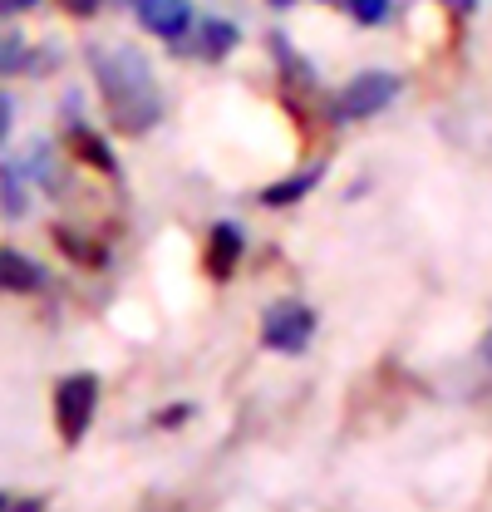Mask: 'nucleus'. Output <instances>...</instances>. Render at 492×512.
Returning <instances> with one entry per match:
<instances>
[{"instance_id":"1","label":"nucleus","mask_w":492,"mask_h":512,"mask_svg":"<svg viewBox=\"0 0 492 512\" xmlns=\"http://www.w3.org/2000/svg\"><path fill=\"white\" fill-rule=\"evenodd\" d=\"M94 69H99L109 119L119 133H143V128L158 124V89H153V74H148L143 55H133V50L94 55Z\"/></svg>"},{"instance_id":"2","label":"nucleus","mask_w":492,"mask_h":512,"mask_svg":"<svg viewBox=\"0 0 492 512\" xmlns=\"http://www.w3.org/2000/svg\"><path fill=\"white\" fill-rule=\"evenodd\" d=\"M94 409H99V380L94 375H69V380L55 389V424H60L64 444H79L94 424Z\"/></svg>"},{"instance_id":"3","label":"nucleus","mask_w":492,"mask_h":512,"mask_svg":"<svg viewBox=\"0 0 492 512\" xmlns=\"http://www.w3.org/2000/svg\"><path fill=\"white\" fill-rule=\"evenodd\" d=\"M310 335H315V316H310L306 301H281L261 316V345L276 355H301Z\"/></svg>"},{"instance_id":"4","label":"nucleus","mask_w":492,"mask_h":512,"mask_svg":"<svg viewBox=\"0 0 492 512\" xmlns=\"http://www.w3.org/2000/svg\"><path fill=\"white\" fill-rule=\"evenodd\" d=\"M394 94H399V79H394V74L365 69V74H355V79L345 84V94H340V114H345V119H369V114H379Z\"/></svg>"},{"instance_id":"5","label":"nucleus","mask_w":492,"mask_h":512,"mask_svg":"<svg viewBox=\"0 0 492 512\" xmlns=\"http://www.w3.org/2000/svg\"><path fill=\"white\" fill-rule=\"evenodd\" d=\"M138 15L163 40H183L187 30H192V5L187 0H138Z\"/></svg>"},{"instance_id":"6","label":"nucleus","mask_w":492,"mask_h":512,"mask_svg":"<svg viewBox=\"0 0 492 512\" xmlns=\"http://www.w3.org/2000/svg\"><path fill=\"white\" fill-rule=\"evenodd\" d=\"M45 286V266L30 261L20 252H0V291L10 296H25V291H40Z\"/></svg>"},{"instance_id":"7","label":"nucleus","mask_w":492,"mask_h":512,"mask_svg":"<svg viewBox=\"0 0 492 512\" xmlns=\"http://www.w3.org/2000/svg\"><path fill=\"white\" fill-rule=\"evenodd\" d=\"M237 261H242V227H232V222L212 227V247H207V266H212V276H232V271H237Z\"/></svg>"},{"instance_id":"8","label":"nucleus","mask_w":492,"mask_h":512,"mask_svg":"<svg viewBox=\"0 0 492 512\" xmlns=\"http://www.w3.org/2000/svg\"><path fill=\"white\" fill-rule=\"evenodd\" d=\"M25 178H20V168L15 163H5L0 168V207H5V217H20L25 212Z\"/></svg>"},{"instance_id":"9","label":"nucleus","mask_w":492,"mask_h":512,"mask_svg":"<svg viewBox=\"0 0 492 512\" xmlns=\"http://www.w3.org/2000/svg\"><path fill=\"white\" fill-rule=\"evenodd\" d=\"M315 183H320V168H310V173H296L291 183H276V188H266V192H261V202H271V207H286V202L306 197Z\"/></svg>"},{"instance_id":"10","label":"nucleus","mask_w":492,"mask_h":512,"mask_svg":"<svg viewBox=\"0 0 492 512\" xmlns=\"http://www.w3.org/2000/svg\"><path fill=\"white\" fill-rule=\"evenodd\" d=\"M232 45H237V25H227V20H207L202 25V55L207 60H222Z\"/></svg>"},{"instance_id":"11","label":"nucleus","mask_w":492,"mask_h":512,"mask_svg":"<svg viewBox=\"0 0 492 512\" xmlns=\"http://www.w3.org/2000/svg\"><path fill=\"white\" fill-rule=\"evenodd\" d=\"M25 69V40L15 30H0V74H15Z\"/></svg>"},{"instance_id":"12","label":"nucleus","mask_w":492,"mask_h":512,"mask_svg":"<svg viewBox=\"0 0 492 512\" xmlns=\"http://www.w3.org/2000/svg\"><path fill=\"white\" fill-rule=\"evenodd\" d=\"M350 10H355V20H365V25H379V20L389 15V0H350Z\"/></svg>"},{"instance_id":"13","label":"nucleus","mask_w":492,"mask_h":512,"mask_svg":"<svg viewBox=\"0 0 492 512\" xmlns=\"http://www.w3.org/2000/svg\"><path fill=\"white\" fill-rule=\"evenodd\" d=\"M79 148H84V153H89V158H94L99 168H109V173H114V153H104V148H99V143H94L89 133H79Z\"/></svg>"},{"instance_id":"14","label":"nucleus","mask_w":492,"mask_h":512,"mask_svg":"<svg viewBox=\"0 0 492 512\" xmlns=\"http://www.w3.org/2000/svg\"><path fill=\"white\" fill-rule=\"evenodd\" d=\"M187 414H192V409H187V404H173V409H168V414H163V424H168V429H173V424H183Z\"/></svg>"},{"instance_id":"15","label":"nucleus","mask_w":492,"mask_h":512,"mask_svg":"<svg viewBox=\"0 0 492 512\" xmlns=\"http://www.w3.org/2000/svg\"><path fill=\"white\" fill-rule=\"evenodd\" d=\"M5 512H45V498H30V503H15V508H5Z\"/></svg>"},{"instance_id":"16","label":"nucleus","mask_w":492,"mask_h":512,"mask_svg":"<svg viewBox=\"0 0 492 512\" xmlns=\"http://www.w3.org/2000/svg\"><path fill=\"white\" fill-rule=\"evenodd\" d=\"M30 5H35V0H0V10H5V15H15V10H30Z\"/></svg>"},{"instance_id":"17","label":"nucleus","mask_w":492,"mask_h":512,"mask_svg":"<svg viewBox=\"0 0 492 512\" xmlns=\"http://www.w3.org/2000/svg\"><path fill=\"white\" fill-rule=\"evenodd\" d=\"M5 128H10V99L0 94V138H5Z\"/></svg>"},{"instance_id":"18","label":"nucleus","mask_w":492,"mask_h":512,"mask_svg":"<svg viewBox=\"0 0 492 512\" xmlns=\"http://www.w3.org/2000/svg\"><path fill=\"white\" fill-rule=\"evenodd\" d=\"M64 5H69V10H79V15H89V10H94L99 0H64Z\"/></svg>"},{"instance_id":"19","label":"nucleus","mask_w":492,"mask_h":512,"mask_svg":"<svg viewBox=\"0 0 492 512\" xmlns=\"http://www.w3.org/2000/svg\"><path fill=\"white\" fill-rule=\"evenodd\" d=\"M453 5H473V0H453Z\"/></svg>"},{"instance_id":"20","label":"nucleus","mask_w":492,"mask_h":512,"mask_svg":"<svg viewBox=\"0 0 492 512\" xmlns=\"http://www.w3.org/2000/svg\"><path fill=\"white\" fill-rule=\"evenodd\" d=\"M5 508H10V503H5V498H0V512H5Z\"/></svg>"},{"instance_id":"21","label":"nucleus","mask_w":492,"mask_h":512,"mask_svg":"<svg viewBox=\"0 0 492 512\" xmlns=\"http://www.w3.org/2000/svg\"><path fill=\"white\" fill-rule=\"evenodd\" d=\"M276 5H291V0H276Z\"/></svg>"},{"instance_id":"22","label":"nucleus","mask_w":492,"mask_h":512,"mask_svg":"<svg viewBox=\"0 0 492 512\" xmlns=\"http://www.w3.org/2000/svg\"><path fill=\"white\" fill-rule=\"evenodd\" d=\"M488 355H492V350H488Z\"/></svg>"}]
</instances>
